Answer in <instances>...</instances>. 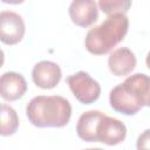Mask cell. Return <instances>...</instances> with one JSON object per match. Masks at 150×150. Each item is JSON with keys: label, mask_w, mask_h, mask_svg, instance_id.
I'll return each instance as SVG.
<instances>
[{"label": "cell", "mask_w": 150, "mask_h": 150, "mask_svg": "<svg viewBox=\"0 0 150 150\" xmlns=\"http://www.w3.org/2000/svg\"><path fill=\"white\" fill-rule=\"evenodd\" d=\"M150 80L144 73H136L114 87L109 94L110 107L123 115H135L150 103Z\"/></svg>", "instance_id": "cell-1"}, {"label": "cell", "mask_w": 150, "mask_h": 150, "mask_svg": "<svg viewBox=\"0 0 150 150\" xmlns=\"http://www.w3.org/2000/svg\"><path fill=\"white\" fill-rule=\"evenodd\" d=\"M26 114L29 122L38 128H61L71 117V105L59 95H39L28 102Z\"/></svg>", "instance_id": "cell-2"}, {"label": "cell", "mask_w": 150, "mask_h": 150, "mask_svg": "<svg viewBox=\"0 0 150 150\" xmlns=\"http://www.w3.org/2000/svg\"><path fill=\"white\" fill-rule=\"evenodd\" d=\"M129 19L125 14H110L98 26L89 29L84 46L90 54L103 55L118 45L128 33Z\"/></svg>", "instance_id": "cell-3"}, {"label": "cell", "mask_w": 150, "mask_h": 150, "mask_svg": "<svg viewBox=\"0 0 150 150\" xmlns=\"http://www.w3.org/2000/svg\"><path fill=\"white\" fill-rule=\"evenodd\" d=\"M67 83L76 100L83 104H91L100 97V83L86 71L81 70L68 76Z\"/></svg>", "instance_id": "cell-4"}, {"label": "cell", "mask_w": 150, "mask_h": 150, "mask_svg": "<svg viewBox=\"0 0 150 150\" xmlns=\"http://www.w3.org/2000/svg\"><path fill=\"white\" fill-rule=\"evenodd\" d=\"M26 26L21 15L12 11L0 12V41L5 45H16L25 35Z\"/></svg>", "instance_id": "cell-5"}, {"label": "cell", "mask_w": 150, "mask_h": 150, "mask_svg": "<svg viewBox=\"0 0 150 150\" xmlns=\"http://www.w3.org/2000/svg\"><path fill=\"white\" fill-rule=\"evenodd\" d=\"M127 136L125 124L115 118L103 115L96 127V141L107 145H117L124 141Z\"/></svg>", "instance_id": "cell-6"}, {"label": "cell", "mask_w": 150, "mask_h": 150, "mask_svg": "<svg viewBox=\"0 0 150 150\" xmlns=\"http://www.w3.org/2000/svg\"><path fill=\"white\" fill-rule=\"evenodd\" d=\"M61 68L53 61H40L32 70L33 82L41 89H53L61 80Z\"/></svg>", "instance_id": "cell-7"}, {"label": "cell", "mask_w": 150, "mask_h": 150, "mask_svg": "<svg viewBox=\"0 0 150 150\" xmlns=\"http://www.w3.org/2000/svg\"><path fill=\"white\" fill-rule=\"evenodd\" d=\"M68 12L71 21L79 27H88L98 19V8L94 0H75Z\"/></svg>", "instance_id": "cell-8"}, {"label": "cell", "mask_w": 150, "mask_h": 150, "mask_svg": "<svg viewBox=\"0 0 150 150\" xmlns=\"http://www.w3.org/2000/svg\"><path fill=\"white\" fill-rule=\"evenodd\" d=\"M27 91L25 77L15 71H6L0 76V96L9 102L21 98Z\"/></svg>", "instance_id": "cell-9"}, {"label": "cell", "mask_w": 150, "mask_h": 150, "mask_svg": "<svg viewBox=\"0 0 150 150\" xmlns=\"http://www.w3.org/2000/svg\"><path fill=\"white\" fill-rule=\"evenodd\" d=\"M109 70L115 76H127L136 67V56L128 47L115 49L108 57Z\"/></svg>", "instance_id": "cell-10"}, {"label": "cell", "mask_w": 150, "mask_h": 150, "mask_svg": "<svg viewBox=\"0 0 150 150\" xmlns=\"http://www.w3.org/2000/svg\"><path fill=\"white\" fill-rule=\"evenodd\" d=\"M104 114L98 110H89L83 112L77 121L76 132L77 136L86 142H97L96 141V127Z\"/></svg>", "instance_id": "cell-11"}, {"label": "cell", "mask_w": 150, "mask_h": 150, "mask_svg": "<svg viewBox=\"0 0 150 150\" xmlns=\"http://www.w3.org/2000/svg\"><path fill=\"white\" fill-rule=\"evenodd\" d=\"M19 128V117L16 111L8 104H0V135L12 136Z\"/></svg>", "instance_id": "cell-12"}, {"label": "cell", "mask_w": 150, "mask_h": 150, "mask_svg": "<svg viewBox=\"0 0 150 150\" xmlns=\"http://www.w3.org/2000/svg\"><path fill=\"white\" fill-rule=\"evenodd\" d=\"M97 6L107 15L122 13L125 14L131 7V1L129 0H100Z\"/></svg>", "instance_id": "cell-13"}, {"label": "cell", "mask_w": 150, "mask_h": 150, "mask_svg": "<svg viewBox=\"0 0 150 150\" xmlns=\"http://www.w3.org/2000/svg\"><path fill=\"white\" fill-rule=\"evenodd\" d=\"M149 129L144 130L137 138L136 148L137 150H149Z\"/></svg>", "instance_id": "cell-14"}, {"label": "cell", "mask_w": 150, "mask_h": 150, "mask_svg": "<svg viewBox=\"0 0 150 150\" xmlns=\"http://www.w3.org/2000/svg\"><path fill=\"white\" fill-rule=\"evenodd\" d=\"M4 61H5V54H4L2 49L0 48V68L2 67V64H4Z\"/></svg>", "instance_id": "cell-15"}, {"label": "cell", "mask_w": 150, "mask_h": 150, "mask_svg": "<svg viewBox=\"0 0 150 150\" xmlns=\"http://www.w3.org/2000/svg\"><path fill=\"white\" fill-rule=\"evenodd\" d=\"M84 150H103L101 148H89V149H84Z\"/></svg>", "instance_id": "cell-16"}]
</instances>
